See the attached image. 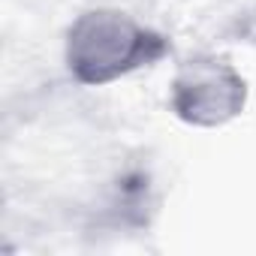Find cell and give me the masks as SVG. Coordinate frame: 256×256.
<instances>
[{
  "instance_id": "7a4b0ae2",
  "label": "cell",
  "mask_w": 256,
  "mask_h": 256,
  "mask_svg": "<svg viewBox=\"0 0 256 256\" xmlns=\"http://www.w3.org/2000/svg\"><path fill=\"white\" fill-rule=\"evenodd\" d=\"M250 84L244 72L220 54H190L169 82V108L193 130H223L247 108Z\"/></svg>"
},
{
  "instance_id": "6da1fadb",
  "label": "cell",
  "mask_w": 256,
  "mask_h": 256,
  "mask_svg": "<svg viewBox=\"0 0 256 256\" xmlns=\"http://www.w3.org/2000/svg\"><path fill=\"white\" fill-rule=\"evenodd\" d=\"M169 40L120 6L82 10L64 34V66L84 88H106L160 64Z\"/></svg>"
}]
</instances>
